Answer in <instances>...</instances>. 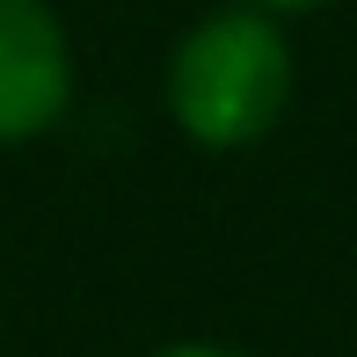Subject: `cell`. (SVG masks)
I'll return each instance as SVG.
<instances>
[{
    "mask_svg": "<svg viewBox=\"0 0 357 357\" xmlns=\"http://www.w3.org/2000/svg\"><path fill=\"white\" fill-rule=\"evenodd\" d=\"M291 102V44L263 8H219L168 59V117L204 153L255 146Z\"/></svg>",
    "mask_w": 357,
    "mask_h": 357,
    "instance_id": "cell-1",
    "label": "cell"
},
{
    "mask_svg": "<svg viewBox=\"0 0 357 357\" xmlns=\"http://www.w3.org/2000/svg\"><path fill=\"white\" fill-rule=\"evenodd\" d=\"M73 102V44L52 0H0V146L44 139Z\"/></svg>",
    "mask_w": 357,
    "mask_h": 357,
    "instance_id": "cell-2",
    "label": "cell"
},
{
    "mask_svg": "<svg viewBox=\"0 0 357 357\" xmlns=\"http://www.w3.org/2000/svg\"><path fill=\"white\" fill-rule=\"evenodd\" d=\"M153 357H248V350H226V343H168Z\"/></svg>",
    "mask_w": 357,
    "mask_h": 357,
    "instance_id": "cell-3",
    "label": "cell"
},
{
    "mask_svg": "<svg viewBox=\"0 0 357 357\" xmlns=\"http://www.w3.org/2000/svg\"><path fill=\"white\" fill-rule=\"evenodd\" d=\"M248 8H263V15H314V8H328V0H248Z\"/></svg>",
    "mask_w": 357,
    "mask_h": 357,
    "instance_id": "cell-4",
    "label": "cell"
}]
</instances>
